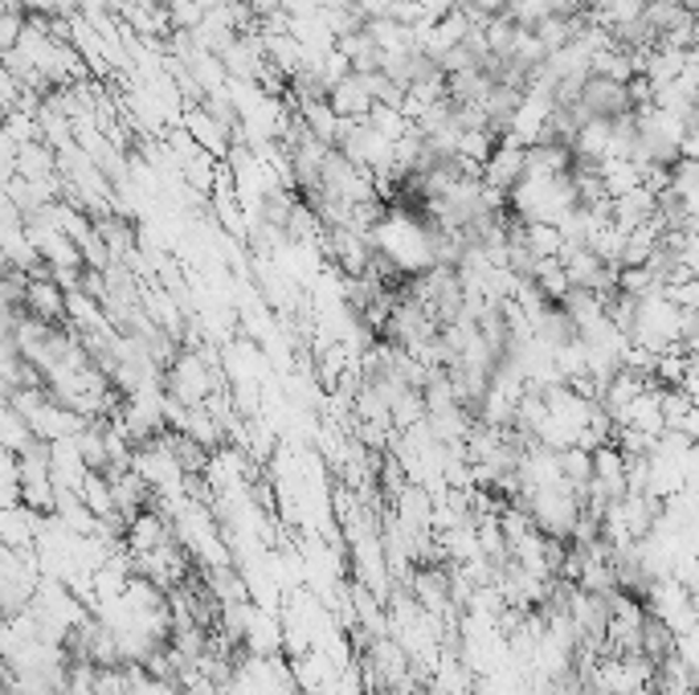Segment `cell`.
I'll use <instances>...</instances> for the list:
<instances>
[{"label": "cell", "instance_id": "7c38bea8", "mask_svg": "<svg viewBox=\"0 0 699 695\" xmlns=\"http://www.w3.org/2000/svg\"><path fill=\"white\" fill-rule=\"evenodd\" d=\"M393 9H397V0H356V13L364 21H385V17H393Z\"/></svg>", "mask_w": 699, "mask_h": 695}, {"label": "cell", "instance_id": "30bf717a", "mask_svg": "<svg viewBox=\"0 0 699 695\" xmlns=\"http://www.w3.org/2000/svg\"><path fill=\"white\" fill-rule=\"evenodd\" d=\"M528 246L536 258H561L565 255V234H561V226H549V221H528Z\"/></svg>", "mask_w": 699, "mask_h": 695}, {"label": "cell", "instance_id": "9a60e30c", "mask_svg": "<svg viewBox=\"0 0 699 695\" xmlns=\"http://www.w3.org/2000/svg\"><path fill=\"white\" fill-rule=\"evenodd\" d=\"M679 152H684V160H696L699 164V123L684 135V147H679Z\"/></svg>", "mask_w": 699, "mask_h": 695}, {"label": "cell", "instance_id": "277c9868", "mask_svg": "<svg viewBox=\"0 0 699 695\" xmlns=\"http://www.w3.org/2000/svg\"><path fill=\"white\" fill-rule=\"evenodd\" d=\"M180 123H185V132H189L192 139H197V144L209 152V156L226 160V156H229V132L213 120V115H209V111H205V107H189Z\"/></svg>", "mask_w": 699, "mask_h": 695}, {"label": "cell", "instance_id": "3957f363", "mask_svg": "<svg viewBox=\"0 0 699 695\" xmlns=\"http://www.w3.org/2000/svg\"><path fill=\"white\" fill-rule=\"evenodd\" d=\"M327 103L336 107L340 120H368L373 107H377V98L368 94V86L361 82V74H348L344 82H336L332 94H327Z\"/></svg>", "mask_w": 699, "mask_h": 695}, {"label": "cell", "instance_id": "9c48e42d", "mask_svg": "<svg viewBox=\"0 0 699 695\" xmlns=\"http://www.w3.org/2000/svg\"><path fill=\"white\" fill-rule=\"evenodd\" d=\"M532 282H536L540 291L549 294L552 303H565V294L573 291V282H568V270H565V262H561V258H536Z\"/></svg>", "mask_w": 699, "mask_h": 695}, {"label": "cell", "instance_id": "4fadbf2b", "mask_svg": "<svg viewBox=\"0 0 699 695\" xmlns=\"http://www.w3.org/2000/svg\"><path fill=\"white\" fill-rule=\"evenodd\" d=\"M471 9H479V13H487V17H503L508 13V4L511 0H467Z\"/></svg>", "mask_w": 699, "mask_h": 695}, {"label": "cell", "instance_id": "7a4b0ae2", "mask_svg": "<svg viewBox=\"0 0 699 695\" xmlns=\"http://www.w3.org/2000/svg\"><path fill=\"white\" fill-rule=\"evenodd\" d=\"M524 176H528V147L520 144V139L503 135L495 147V156H491L483 168V185L499 188V193H511Z\"/></svg>", "mask_w": 699, "mask_h": 695}, {"label": "cell", "instance_id": "5b68a950", "mask_svg": "<svg viewBox=\"0 0 699 695\" xmlns=\"http://www.w3.org/2000/svg\"><path fill=\"white\" fill-rule=\"evenodd\" d=\"M573 152H577L581 160H605L609 152H614V120H590L577 127V139H573Z\"/></svg>", "mask_w": 699, "mask_h": 695}, {"label": "cell", "instance_id": "6da1fadb", "mask_svg": "<svg viewBox=\"0 0 699 695\" xmlns=\"http://www.w3.org/2000/svg\"><path fill=\"white\" fill-rule=\"evenodd\" d=\"M221 388V376L205 364L201 352H180L176 364L168 369V393L185 405H205Z\"/></svg>", "mask_w": 699, "mask_h": 695}, {"label": "cell", "instance_id": "5bb4252c", "mask_svg": "<svg viewBox=\"0 0 699 695\" xmlns=\"http://www.w3.org/2000/svg\"><path fill=\"white\" fill-rule=\"evenodd\" d=\"M250 9H254L258 25H262L267 17H274V13H279V9H283V0H250Z\"/></svg>", "mask_w": 699, "mask_h": 695}, {"label": "cell", "instance_id": "ba28073f", "mask_svg": "<svg viewBox=\"0 0 699 695\" xmlns=\"http://www.w3.org/2000/svg\"><path fill=\"white\" fill-rule=\"evenodd\" d=\"M299 120L307 123V132L315 135V139H323V144H340V115L336 107L327 103V98H315V103H299Z\"/></svg>", "mask_w": 699, "mask_h": 695}, {"label": "cell", "instance_id": "8fae6325", "mask_svg": "<svg viewBox=\"0 0 699 695\" xmlns=\"http://www.w3.org/2000/svg\"><path fill=\"white\" fill-rule=\"evenodd\" d=\"M503 17H511L515 25L524 29H540L552 17V0H511Z\"/></svg>", "mask_w": 699, "mask_h": 695}, {"label": "cell", "instance_id": "52a82bcc", "mask_svg": "<svg viewBox=\"0 0 699 695\" xmlns=\"http://www.w3.org/2000/svg\"><path fill=\"white\" fill-rule=\"evenodd\" d=\"M336 50L352 62V70L356 74H373V70H380V45L373 41V33H368V25L361 29V33H348V38L336 41Z\"/></svg>", "mask_w": 699, "mask_h": 695}, {"label": "cell", "instance_id": "8992f818", "mask_svg": "<svg viewBox=\"0 0 699 695\" xmlns=\"http://www.w3.org/2000/svg\"><path fill=\"white\" fill-rule=\"evenodd\" d=\"M168 544V520H164V511H139L127 528V549L139 557V552H152Z\"/></svg>", "mask_w": 699, "mask_h": 695}]
</instances>
